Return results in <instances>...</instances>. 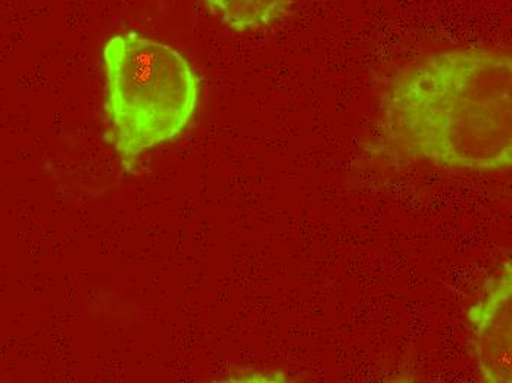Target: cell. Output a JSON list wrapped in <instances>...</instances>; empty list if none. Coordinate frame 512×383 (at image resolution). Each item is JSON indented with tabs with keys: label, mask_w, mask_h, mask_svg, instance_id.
<instances>
[{
	"label": "cell",
	"mask_w": 512,
	"mask_h": 383,
	"mask_svg": "<svg viewBox=\"0 0 512 383\" xmlns=\"http://www.w3.org/2000/svg\"><path fill=\"white\" fill-rule=\"evenodd\" d=\"M511 95L510 52H439L395 77L384 95V121L396 145L437 167L505 170L512 154Z\"/></svg>",
	"instance_id": "6da1fadb"
},
{
	"label": "cell",
	"mask_w": 512,
	"mask_h": 383,
	"mask_svg": "<svg viewBox=\"0 0 512 383\" xmlns=\"http://www.w3.org/2000/svg\"><path fill=\"white\" fill-rule=\"evenodd\" d=\"M103 65L112 142L130 171L146 151L189 126L199 102L198 77L173 46L134 31L106 42Z\"/></svg>",
	"instance_id": "7a4b0ae2"
},
{
	"label": "cell",
	"mask_w": 512,
	"mask_h": 383,
	"mask_svg": "<svg viewBox=\"0 0 512 383\" xmlns=\"http://www.w3.org/2000/svg\"><path fill=\"white\" fill-rule=\"evenodd\" d=\"M480 370L489 382H511V266L487 285L470 310Z\"/></svg>",
	"instance_id": "3957f363"
},
{
	"label": "cell",
	"mask_w": 512,
	"mask_h": 383,
	"mask_svg": "<svg viewBox=\"0 0 512 383\" xmlns=\"http://www.w3.org/2000/svg\"><path fill=\"white\" fill-rule=\"evenodd\" d=\"M295 0H205L231 30L248 33L282 20Z\"/></svg>",
	"instance_id": "277c9868"
}]
</instances>
